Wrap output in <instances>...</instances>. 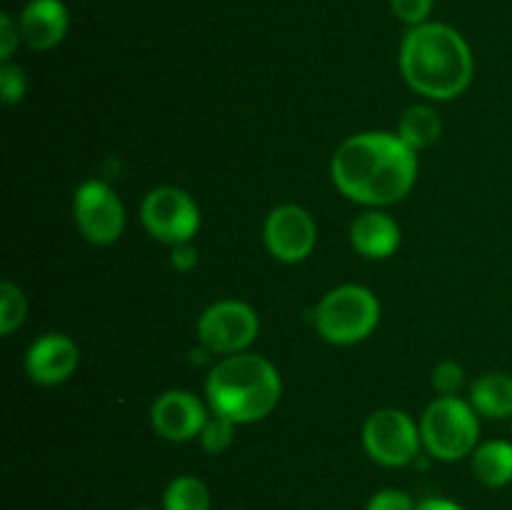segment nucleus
Segmentation results:
<instances>
[{"mask_svg":"<svg viewBox=\"0 0 512 510\" xmlns=\"http://www.w3.org/2000/svg\"><path fill=\"white\" fill-rule=\"evenodd\" d=\"M418 173L415 150L393 133H360L333 158V180L355 203L390 205L410 193Z\"/></svg>","mask_w":512,"mask_h":510,"instance_id":"nucleus-1","label":"nucleus"},{"mask_svg":"<svg viewBox=\"0 0 512 510\" xmlns=\"http://www.w3.org/2000/svg\"><path fill=\"white\" fill-rule=\"evenodd\" d=\"M400 68L410 88L435 100H450L468 88L473 55L458 30L440 23L415 25L403 40Z\"/></svg>","mask_w":512,"mask_h":510,"instance_id":"nucleus-2","label":"nucleus"},{"mask_svg":"<svg viewBox=\"0 0 512 510\" xmlns=\"http://www.w3.org/2000/svg\"><path fill=\"white\" fill-rule=\"evenodd\" d=\"M283 383L270 360L260 355H230L208 378V398L215 413L233 423H255L278 405Z\"/></svg>","mask_w":512,"mask_h":510,"instance_id":"nucleus-3","label":"nucleus"},{"mask_svg":"<svg viewBox=\"0 0 512 510\" xmlns=\"http://www.w3.org/2000/svg\"><path fill=\"white\" fill-rule=\"evenodd\" d=\"M378 320V298L360 285H343V288L330 290L315 310L318 333L335 345H350L368 338Z\"/></svg>","mask_w":512,"mask_h":510,"instance_id":"nucleus-4","label":"nucleus"},{"mask_svg":"<svg viewBox=\"0 0 512 510\" xmlns=\"http://www.w3.org/2000/svg\"><path fill=\"white\" fill-rule=\"evenodd\" d=\"M420 435L433 458L460 460L478 445V415L460 398H440L425 410Z\"/></svg>","mask_w":512,"mask_h":510,"instance_id":"nucleus-5","label":"nucleus"},{"mask_svg":"<svg viewBox=\"0 0 512 510\" xmlns=\"http://www.w3.org/2000/svg\"><path fill=\"white\" fill-rule=\"evenodd\" d=\"M420 438L423 435L418 433L410 415L395 408H385L370 415L363 430V443L370 458L388 468H400V465L415 460Z\"/></svg>","mask_w":512,"mask_h":510,"instance_id":"nucleus-6","label":"nucleus"},{"mask_svg":"<svg viewBox=\"0 0 512 510\" xmlns=\"http://www.w3.org/2000/svg\"><path fill=\"white\" fill-rule=\"evenodd\" d=\"M143 223L163 243H190L200 225V210L188 193L178 188H155L143 200Z\"/></svg>","mask_w":512,"mask_h":510,"instance_id":"nucleus-7","label":"nucleus"},{"mask_svg":"<svg viewBox=\"0 0 512 510\" xmlns=\"http://www.w3.org/2000/svg\"><path fill=\"white\" fill-rule=\"evenodd\" d=\"M198 335L213 353H240L258 335V315L240 300H220L200 315Z\"/></svg>","mask_w":512,"mask_h":510,"instance_id":"nucleus-8","label":"nucleus"},{"mask_svg":"<svg viewBox=\"0 0 512 510\" xmlns=\"http://www.w3.org/2000/svg\"><path fill=\"white\" fill-rule=\"evenodd\" d=\"M75 220L90 243L110 245L123 235L125 210L118 195L100 180L83 183L75 193Z\"/></svg>","mask_w":512,"mask_h":510,"instance_id":"nucleus-9","label":"nucleus"},{"mask_svg":"<svg viewBox=\"0 0 512 510\" xmlns=\"http://www.w3.org/2000/svg\"><path fill=\"white\" fill-rule=\"evenodd\" d=\"M315 220L300 205H280L265 220V245L283 263H300L315 248Z\"/></svg>","mask_w":512,"mask_h":510,"instance_id":"nucleus-10","label":"nucleus"},{"mask_svg":"<svg viewBox=\"0 0 512 510\" xmlns=\"http://www.w3.org/2000/svg\"><path fill=\"white\" fill-rule=\"evenodd\" d=\"M150 418H153L155 433L173 443H185V440L195 438L208 423L203 403L185 390H170V393L160 395Z\"/></svg>","mask_w":512,"mask_h":510,"instance_id":"nucleus-11","label":"nucleus"},{"mask_svg":"<svg viewBox=\"0 0 512 510\" xmlns=\"http://www.w3.org/2000/svg\"><path fill=\"white\" fill-rule=\"evenodd\" d=\"M78 345L60 333H50L45 338L35 340L33 348L28 350L25 368L28 375L40 385H58L73 375L78 368Z\"/></svg>","mask_w":512,"mask_h":510,"instance_id":"nucleus-12","label":"nucleus"},{"mask_svg":"<svg viewBox=\"0 0 512 510\" xmlns=\"http://www.w3.org/2000/svg\"><path fill=\"white\" fill-rule=\"evenodd\" d=\"M68 33V10L60 0H30L20 15V35L33 50L55 48Z\"/></svg>","mask_w":512,"mask_h":510,"instance_id":"nucleus-13","label":"nucleus"},{"mask_svg":"<svg viewBox=\"0 0 512 510\" xmlns=\"http://www.w3.org/2000/svg\"><path fill=\"white\" fill-rule=\"evenodd\" d=\"M350 243L365 258H388L400 245V228L390 215L368 210L350 225Z\"/></svg>","mask_w":512,"mask_h":510,"instance_id":"nucleus-14","label":"nucleus"},{"mask_svg":"<svg viewBox=\"0 0 512 510\" xmlns=\"http://www.w3.org/2000/svg\"><path fill=\"white\" fill-rule=\"evenodd\" d=\"M473 473L488 488H503L512 480V443L490 440L475 448Z\"/></svg>","mask_w":512,"mask_h":510,"instance_id":"nucleus-15","label":"nucleus"},{"mask_svg":"<svg viewBox=\"0 0 512 510\" xmlns=\"http://www.w3.org/2000/svg\"><path fill=\"white\" fill-rule=\"evenodd\" d=\"M475 413L488 418H510L512 415V378L505 373H488L475 380L470 393Z\"/></svg>","mask_w":512,"mask_h":510,"instance_id":"nucleus-16","label":"nucleus"},{"mask_svg":"<svg viewBox=\"0 0 512 510\" xmlns=\"http://www.w3.org/2000/svg\"><path fill=\"white\" fill-rule=\"evenodd\" d=\"M440 133H443L440 115L433 108H428V105H413L400 118V140L413 150L430 148L440 138Z\"/></svg>","mask_w":512,"mask_h":510,"instance_id":"nucleus-17","label":"nucleus"},{"mask_svg":"<svg viewBox=\"0 0 512 510\" xmlns=\"http://www.w3.org/2000/svg\"><path fill=\"white\" fill-rule=\"evenodd\" d=\"M163 505L165 510H210L208 485L193 475H180L165 490Z\"/></svg>","mask_w":512,"mask_h":510,"instance_id":"nucleus-18","label":"nucleus"},{"mask_svg":"<svg viewBox=\"0 0 512 510\" xmlns=\"http://www.w3.org/2000/svg\"><path fill=\"white\" fill-rule=\"evenodd\" d=\"M25 313H28V303H25L23 290L5 280L0 285V333H13L25 320Z\"/></svg>","mask_w":512,"mask_h":510,"instance_id":"nucleus-19","label":"nucleus"},{"mask_svg":"<svg viewBox=\"0 0 512 510\" xmlns=\"http://www.w3.org/2000/svg\"><path fill=\"white\" fill-rule=\"evenodd\" d=\"M235 425L238 423H233V420L225 418V415L220 413L208 418L205 428L200 430V443H203V448L208 450V453H223V450H228V445L233 443Z\"/></svg>","mask_w":512,"mask_h":510,"instance_id":"nucleus-20","label":"nucleus"},{"mask_svg":"<svg viewBox=\"0 0 512 510\" xmlns=\"http://www.w3.org/2000/svg\"><path fill=\"white\" fill-rule=\"evenodd\" d=\"M0 93H3L5 105L20 103L25 95L23 70L10 63V60H3V65H0Z\"/></svg>","mask_w":512,"mask_h":510,"instance_id":"nucleus-21","label":"nucleus"},{"mask_svg":"<svg viewBox=\"0 0 512 510\" xmlns=\"http://www.w3.org/2000/svg\"><path fill=\"white\" fill-rule=\"evenodd\" d=\"M463 368H460L458 363H440L438 368L433 370V388L438 390L443 398H455V395L460 393V388H463Z\"/></svg>","mask_w":512,"mask_h":510,"instance_id":"nucleus-22","label":"nucleus"},{"mask_svg":"<svg viewBox=\"0 0 512 510\" xmlns=\"http://www.w3.org/2000/svg\"><path fill=\"white\" fill-rule=\"evenodd\" d=\"M415 508H418V505L413 503V498H410L408 493H403V490H395V488L380 490V493H375L368 503V510H415Z\"/></svg>","mask_w":512,"mask_h":510,"instance_id":"nucleus-23","label":"nucleus"},{"mask_svg":"<svg viewBox=\"0 0 512 510\" xmlns=\"http://www.w3.org/2000/svg\"><path fill=\"white\" fill-rule=\"evenodd\" d=\"M390 3H393V13L410 25H423L433 8V0H390Z\"/></svg>","mask_w":512,"mask_h":510,"instance_id":"nucleus-24","label":"nucleus"},{"mask_svg":"<svg viewBox=\"0 0 512 510\" xmlns=\"http://www.w3.org/2000/svg\"><path fill=\"white\" fill-rule=\"evenodd\" d=\"M18 40H20V25H15L8 13L0 15V58L10 60L13 50L18 48Z\"/></svg>","mask_w":512,"mask_h":510,"instance_id":"nucleus-25","label":"nucleus"},{"mask_svg":"<svg viewBox=\"0 0 512 510\" xmlns=\"http://www.w3.org/2000/svg\"><path fill=\"white\" fill-rule=\"evenodd\" d=\"M195 263H198V253H195V248L190 243H180L175 245L173 250V265L178 270H190L195 268Z\"/></svg>","mask_w":512,"mask_h":510,"instance_id":"nucleus-26","label":"nucleus"},{"mask_svg":"<svg viewBox=\"0 0 512 510\" xmlns=\"http://www.w3.org/2000/svg\"><path fill=\"white\" fill-rule=\"evenodd\" d=\"M415 510H465V508H460V505L453 503V500L428 498V500H423V503H420Z\"/></svg>","mask_w":512,"mask_h":510,"instance_id":"nucleus-27","label":"nucleus"},{"mask_svg":"<svg viewBox=\"0 0 512 510\" xmlns=\"http://www.w3.org/2000/svg\"><path fill=\"white\" fill-rule=\"evenodd\" d=\"M135 510H150V508H135Z\"/></svg>","mask_w":512,"mask_h":510,"instance_id":"nucleus-28","label":"nucleus"}]
</instances>
